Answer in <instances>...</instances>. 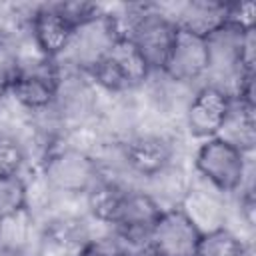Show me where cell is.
I'll return each instance as SVG.
<instances>
[{
  "mask_svg": "<svg viewBox=\"0 0 256 256\" xmlns=\"http://www.w3.org/2000/svg\"><path fill=\"white\" fill-rule=\"evenodd\" d=\"M90 72L106 90L124 92L142 84L152 70L128 38H114L100 56L90 62Z\"/></svg>",
  "mask_w": 256,
  "mask_h": 256,
  "instance_id": "6da1fadb",
  "label": "cell"
},
{
  "mask_svg": "<svg viewBox=\"0 0 256 256\" xmlns=\"http://www.w3.org/2000/svg\"><path fill=\"white\" fill-rule=\"evenodd\" d=\"M194 166L218 192H234L242 186L246 174V152L224 138L214 136L200 144L194 156Z\"/></svg>",
  "mask_w": 256,
  "mask_h": 256,
  "instance_id": "7a4b0ae2",
  "label": "cell"
},
{
  "mask_svg": "<svg viewBox=\"0 0 256 256\" xmlns=\"http://www.w3.org/2000/svg\"><path fill=\"white\" fill-rule=\"evenodd\" d=\"M176 32L178 26L174 20L158 12H146V10L138 16H128V22L120 30L122 38H128L138 48L150 70H160V72L166 64Z\"/></svg>",
  "mask_w": 256,
  "mask_h": 256,
  "instance_id": "3957f363",
  "label": "cell"
},
{
  "mask_svg": "<svg viewBox=\"0 0 256 256\" xmlns=\"http://www.w3.org/2000/svg\"><path fill=\"white\" fill-rule=\"evenodd\" d=\"M202 230L180 208H164L148 236L152 256H194Z\"/></svg>",
  "mask_w": 256,
  "mask_h": 256,
  "instance_id": "277c9868",
  "label": "cell"
},
{
  "mask_svg": "<svg viewBox=\"0 0 256 256\" xmlns=\"http://www.w3.org/2000/svg\"><path fill=\"white\" fill-rule=\"evenodd\" d=\"M60 90V68L56 60L40 56L34 62H22L12 80L10 94L26 108H46Z\"/></svg>",
  "mask_w": 256,
  "mask_h": 256,
  "instance_id": "5b68a950",
  "label": "cell"
},
{
  "mask_svg": "<svg viewBox=\"0 0 256 256\" xmlns=\"http://www.w3.org/2000/svg\"><path fill=\"white\" fill-rule=\"evenodd\" d=\"M46 182L62 192H88L98 180L96 162L80 150L58 148L44 160Z\"/></svg>",
  "mask_w": 256,
  "mask_h": 256,
  "instance_id": "8992f818",
  "label": "cell"
},
{
  "mask_svg": "<svg viewBox=\"0 0 256 256\" xmlns=\"http://www.w3.org/2000/svg\"><path fill=\"white\" fill-rule=\"evenodd\" d=\"M232 100L234 96L220 86L208 84L200 88L194 94L186 112V124L190 134L202 140L218 136L230 114Z\"/></svg>",
  "mask_w": 256,
  "mask_h": 256,
  "instance_id": "52a82bcc",
  "label": "cell"
},
{
  "mask_svg": "<svg viewBox=\"0 0 256 256\" xmlns=\"http://www.w3.org/2000/svg\"><path fill=\"white\" fill-rule=\"evenodd\" d=\"M210 66H212L210 42L202 36L178 28L162 72L176 82H192L198 80L204 72H208Z\"/></svg>",
  "mask_w": 256,
  "mask_h": 256,
  "instance_id": "ba28073f",
  "label": "cell"
},
{
  "mask_svg": "<svg viewBox=\"0 0 256 256\" xmlns=\"http://www.w3.org/2000/svg\"><path fill=\"white\" fill-rule=\"evenodd\" d=\"M32 38L44 58L56 60L74 40L78 26L64 12L62 4H44L32 14Z\"/></svg>",
  "mask_w": 256,
  "mask_h": 256,
  "instance_id": "9c48e42d",
  "label": "cell"
},
{
  "mask_svg": "<svg viewBox=\"0 0 256 256\" xmlns=\"http://www.w3.org/2000/svg\"><path fill=\"white\" fill-rule=\"evenodd\" d=\"M124 158L134 172L154 178L172 164V144L160 136H138L126 144Z\"/></svg>",
  "mask_w": 256,
  "mask_h": 256,
  "instance_id": "30bf717a",
  "label": "cell"
},
{
  "mask_svg": "<svg viewBox=\"0 0 256 256\" xmlns=\"http://www.w3.org/2000/svg\"><path fill=\"white\" fill-rule=\"evenodd\" d=\"M226 8L228 4L220 2H194L174 22L178 28L210 40L226 26Z\"/></svg>",
  "mask_w": 256,
  "mask_h": 256,
  "instance_id": "8fae6325",
  "label": "cell"
},
{
  "mask_svg": "<svg viewBox=\"0 0 256 256\" xmlns=\"http://www.w3.org/2000/svg\"><path fill=\"white\" fill-rule=\"evenodd\" d=\"M128 194H130V190L116 184V182L98 180L88 190V208L96 220L110 224V226H116Z\"/></svg>",
  "mask_w": 256,
  "mask_h": 256,
  "instance_id": "7c38bea8",
  "label": "cell"
},
{
  "mask_svg": "<svg viewBox=\"0 0 256 256\" xmlns=\"http://www.w3.org/2000/svg\"><path fill=\"white\" fill-rule=\"evenodd\" d=\"M218 136L242 152H250L254 148V102L234 98L230 114Z\"/></svg>",
  "mask_w": 256,
  "mask_h": 256,
  "instance_id": "4fadbf2b",
  "label": "cell"
},
{
  "mask_svg": "<svg viewBox=\"0 0 256 256\" xmlns=\"http://www.w3.org/2000/svg\"><path fill=\"white\" fill-rule=\"evenodd\" d=\"M194 256H248V248L234 232L220 226L202 232Z\"/></svg>",
  "mask_w": 256,
  "mask_h": 256,
  "instance_id": "5bb4252c",
  "label": "cell"
},
{
  "mask_svg": "<svg viewBox=\"0 0 256 256\" xmlns=\"http://www.w3.org/2000/svg\"><path fill=\"white\" fill-rule=\"evenodd\" d=\"M32 230L30 208H22L0 220V248L28 250V238Z\"/></svg>",
  "mask_w": 256,
  "mask_h": 256,
  "instance_id": "9a60e30c",
  "label": "cell"
},
{
  "mask_svg": "<svg viewBox=\"0 0 256 256\" xmlns=\"http://www.w3.org/2000/svg\"><path fill=\"white\" fill-rule=\"evenodd\" d=\"M20 50L10 34L0 32V96L10 92L12 80L20 70Z\"/></svg>",
  "mask_w": 256,
  "mask_h": 256,
  "instance_id": "2e32d148",
  "label": "cell"
},
{
  "mask_svg": "<svg viewBox=\"0 0 256 256\" xmlns=\"http://www.w3.org/2000/svg\"><path fill=\"white\" fill-rule=\"evenodd\" d=\"M24 162H26V154L22 144L14 136L0 132V180L20 176Z\"/></svg>",
  "mask_w": 256,
  "mask_h": 256,
  "instance_id": "e0dca14e",
  "label": "cell"
},
{
  "mask_svg": "<svg viewBox=\"0 0 256 256\" xmlns=\"http://www.w3.org/2000/svg\"><path fill=\"white\" fill-rule=\"evenodd\" d=\"M22 208H28V194L22 178L0 180V220Z\"/></svg>",
  "mask_w": 256,
  "mask_h": 256,
  "instance_id": "ac0fdd59",
  "label": "cell"
},
{
  "mask_svg": "<svg viewBox=\"0 0 256 256\" xmlns=\"http://www.w3.org/2000/svg\"><path fill=\"white\" fill-rule=\"evenodd\" d=\"M254 212H256V200H254V192L246 190L240 198V214L244 216L248 226H254Z\"/></svg>",
  "mask_w": 256,
  "mask_h": 256,
  "instance_id": "d6986e66",
  "label": "cell"
},
{
  "mask_svg": "<svg viewBox=\"0 0 256 256\" xmlns=\"http://www.w3.org/2000/svg\"><path fill=\"white\" fill-rule=\"evenodd\" d=\"M74 256H110L100 244H96V242H84L78 250H76V254Z\"/></svg>",
  "mask_w": 256,
  "mask_h": 256,
  "instance_id": "ffe728a7",
  "label": "cell"
},
{
  "mask_svg": "<svg viewBox=\"0 0 256 256\" xmlns=\"http://www.w3.org/2000/svg\"><path fill=\"white\" fill-rule=\"evenodd\" d=\"M0 256H32L30 250H10V248H0Z\"/></svg>",
  "mask_w": 256,
  "mask_h": 256,
  "instance_id": "44dd1931",
  "label": "cell"
}]
</instances>
